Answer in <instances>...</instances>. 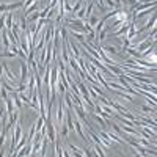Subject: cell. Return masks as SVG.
<instances>
[{"label": "cell", "instance_id": "cell-31", "mask_svg": "<svg viewBox=\"0 0 157 157\" xmlns=\"http://www.w3.org/2000/svg\"><path fill=\"white\" fill-rule=\"evenodd\" d=\"M126 2L127 0H115L113 5H116V7H123V5H126Z\"/></svg>", "mask_w": 157, "mask_h": 157}, {"label": "cell", "instance_id": "cell-22", "mask_svg": "<svg viewBox=\"0 0 157 157\" xmlns=\"http://www.w3.org/2000/svg\"><path fill=\"white\" fill-rule=\"evenodd\" d=\"M121 39H123V50H124L126 47H131V39H129L126 35L121 36Z\"/></svg>", "mask_w": 157, "mask_h": 157}, {"label": "cell", "instance_id": "cell-28", "mask_svg": "<svg viewBox=\"0 0 157 157\" xmlns=\"http://www.w3.org/2000/svg\"><path fill=\"white\" fill-rule=\"evenodd\" d=\"M0 98H2L3 101L8 98V91H7V88H0Z\"/></svg>", "mask_w": 157, "mask_h": 157}, {"label": "cell", "instance_id": "cell-15", "mask_svg": "<svg viewBox=\"0 0 157 157\" xmlns=\"http://www.w3.org/2000/svg\"><path fill=\"white\" fill-rule=\"evenodd\" d=\"M68 148L72 151V154H74V156H76V154H77V156H85V153H83L82 149H78L77 146H74V145H71V143H68Z\"/></svg>", "mask_w": 157, "mask_h": 157}, {"label": "cell", "instance_id": "cell-8", "mask_svg": "<svg viewBox=\"0 0 157 157\" xmlns=\"http://www.w3.org/2000/svg\"><path fill=\"white\" fill-rule=\"evenodd\" d=\"M24 7V2H14V3H8L7 5V11H16V10H19V8H22Z\"/></svg>", "mask_w": 157, "mask_h": 157}, {"label": "cell", "instance_id": "cell-13", "mask_svg": "<svg viewBox=\"0 0 157 157\" xmlns=\"http://www.w3.org/2000/svg\"><path fill=\"white\" fill-rule=\"evenodd\" d=\"M38 10V2H35V3H32L30 7H27L25 10H24V13H25V18L27 16H30L32 13H35V11Z\"/></svg>", "mask_w": 157, "mask_h": 157}, {"label": "cell", "instance_id": "cell-26", "mask_svg": "<svg viewBox=\"0 0 157 157\" xmlns=\"http://www.w3.org/2000/svg\"><path fill=\"white\" fill-rule=\"evenodd\" d=\"M49 5H47V7L46 8H44L43 11H41V13H39V19H46V16H47V13H49Z\"/></svg>", "mask_w": 157, "mask_h": 157}, {"label": "cell", "instance_id": "cell-9", "mask_svg": "<svg viewBox=\"0 0 157 157\" xmlns=\"http://www.w3.org/2000/svg\"><path fill=\"white\" fill-rule=\"evenodd\" d=\"M2 43H3V47L7 49V50H10L11 43H10V38H8V33H7V30H3V32H2Z\"/></svg>", "mask_w": 157, "mask_h": 157}, {"label": "cell", "instance_id": "cell-5", "mask_svg": "<svg viewBox=\"0 0 157 157\" xmlns=\"http://www.w3.org/2000/svg\"><path fill=\"white\" fill-rule=\"evenodd\" d=\"M153 43H156L154 39L151 41V38H145L143 41H142V43H138V46L135 47V49H137V52H138V54H142L143 50H146L148 47H151V44H153Z\"/></svg>", "mask_w": 157, "mask_h": 157}, {"label": "cell", "instance_id": "cell-18", "mask_svg": "<svg viewBox=\"0 0 157 157\" xmlns=\"http://www.w3.org/2000/svg\"><path fill=\"white\" fill-rule=\"evenodd\" d=\"M93 118H94V120H96V121L99 123V124H101V127H104L105 124H107V123H105V120H104V118L101 116V115H98V113H94V112H93Z\"/></svg>", "mask_w": 157, "mask_h": 157}, {"label": "cell", "instance_id": "cell-25", "mask_svg": "<svg viewBox=\"0 0 157 157\" xmlns=\"http://www.w3.org/2000/svg\"><path fill=\"white\" fill-rule=\"evenodd\" d=\"M63 7H65V14H68V13L72 11V7L68 3V0H65V2H63Z\"/></svg>", "mask_w": 157, "mask_h": 157}, {"label": "cell", "instance_id": "cell-11", "mask_svg": "<svg viewBox=\"0 0 157 157\" xmlns=\"http://www.w3.org/2000/svg\"><path fill=\"white\" fill-rule=\"evenodd\" d=\"M63 96H65V104H66V107H68V110H71V112H72V109H74V102H72V98H71V94L65 93Z\"/></svg>", "mask_w": 157, "mask_h": 157}, {"label": "cell", "instance_id": "cell-19", "mask_svg": "<svg viewBox=\"0 0 157 157\" xmlns=\"http://www.w3.org/2000/svg\"><path fill=\"white\" fill-rule=\"evenodd\" d=\"M94 151H96V154L101 156V157H104L105 153H104V146H101V145H96L94 143Z\"/></svg>", "mask_w": 157, "mask_h": 157}, {"label": "cell", "instance_id": "cell-4", "mask_svg": "<svg viewBox=\"0 0 157 157\" xmlns=\"http://www.w3.org/2000/svg\"><path fill=\"white\" fill-rule=\"evenodd\" d=\"M29 63H25V61H22L21 63V80L19 83H24L25 85V82L29 80V76H30V72H29Z\"/></svg>", "mask_w": 157, "mask_h": 157}, {"label": "cell", "instance_id": "cell-24", "mask_svg": "<svg viewBox=\"0 0 157 157\" xmlns=\"http://www.w3.org/2000/svg\"><path fill=\"white\" fill-rule=\"evenodd\" d=\"M80 7H82V2H80V0H78V2H76L74 5H72V11H71V13H72V14H76L77 11L80 10Z\"/></svg>", "mask_w": 157, "mask_h": 157}, {"label": "cell", "instance_id": "cell-2", "mask_svg": "<svg viewBox=\"0 0 157 157\" xmlns=\"http://www.w3.org/2000/svg\"><path fill=\"white\" fill-rule=\"evenodd\" d=\"M65 115H66V110H65V105H63V96L60 94L58 107H57V124L58 126H61V123L65 121Z\"/></svg>", "mask_w": 157, "mask_h": 157}, {"label": "cell", "instance_id": "cell-17", "mask_svg": "<svg viewBox=\"0 0 157 157\" xmlns=\"http://www.w3.org/2000/svg\"><path fill=\"white\" fill-rule=\"evenodd\" d=\"M88 24L90 25H91V27H96L98 24H99V18H98V16H90V18H88Z\"/></svg>", "mask_w": 157, "mask_h": 157}, {"label": "cell", "instance_id": "cell-7", "mask_svg": "<svg viewBox=\"0 0 157 157\" xmlns=\"http://www.w3.org/2000/svg\"><path fill=\"white\" fill-rule=\"evenodd\" d=\"M2 68H3V74L5 76H7V78H8V80L10 82H13V85H14V83L16 82H18V80H16V76L13 74V72H11L10 71V68H8V65L7 63H2Z\"/></svg>", "mask_w": 157, "mask_h": 157}, {"label": "cell", "instance_id": "cell-12", "mask_svg": "<svg viewBox=\"0 0 157 157\" xmlns=\"http://www.w3.org/2000/svg\"><path fill=\"white\" fill-rule=\"evenodd\" d=\"M5 104H7V115H13V99H11V96H8L7 99H5Z\"/></svg>", "mask_w": 157, "mask_h": 157}, {"label": "cell", "instance_id": "cell-29", "mask_svg": "<svg viewBox=\"0 0 157 157\" xmlns=\"http://www.w3.org/2000/svg\"><path fill=\"white\" fill-rule=\"evenodd\" d=\"M39 19V13H33L30 16H27V21H38Z\"/></svg>", "mask_w": 157, "mask_h": 157}, {"label": "cell", "instance_id": "cell-3", "mask_svg": "<svg viewBox=\"0 0 157 157\" xmlns=\"http://www.w3.org/2000/svg\"><path fill=\"white\" fill-rule=\"evenodd\" d=\"M157 5V2L154 0V2H146V3H134L132 5V11L134 13H140V11H145L148 8H154Z\"/></svg>", "mask_w": 157, "mask_h": 157}, {"label": "cell", "instance_id": "cell-10", "mask_svg": "<svg viewBox=\"0 0 157 157\" xmlns=\"http://www.w3.org/2000/svg\"><path fill=\"white\" fill-rule=\"evenodd\" d=\"M8 13V11H7ZM5 27H7V30H13V13H8L7 14V19H5Z\"/></svg>", "mask_w": 157, "mask_h": 157}, {"label": "cell", "instance_id": "cell-21", "mask_svg": "<svg viewBox=\"0 0 157 157\" xmlns=\"http://www.w3.org/2000/svg\"><path fill=\"white\" fill-rule=\"evenodd\" d=\"M19 25H21V32H25L27 30V19H25V16H22V18H21Z\"/></svg>", "mask_w": 157, "mask_h": 157}, {"label": "cell", "instance_id": "cell-32", "mask_svg": "<svg viewBox=\"0 0 157 157\" xmlns=\"http://www.w3.org/2000/svg\"><path fill=\"white\" fill-rule=\"evenodd\" d=\"M7 5L8 3H0V13H7Z\"/></svg>", "mask_w": 157, "mask_h": 157}, {"label": "cell", "instance_id": "cell-27", "mask_svg": "<svg viewBox=\"0 0 157 157\" xmlns=\"http://www.w3.org/2000/svg\"><path fill=\"white\" fill-rule=\"evenodd\" d=\"M5 19H7V14L2 13V16H0V30L5 29Z\"/></svg>", "mask_w": 157, "mask_h": 157}, {"label": "cell", "instance_id": "cell-6", "mask_svg": "<svg viewBox=\"0 0 157 157\" xmlns=\"http://www.w3.org/2000/svg\"><path fill=\"white\" fill-rule=\"evenodd\" d=\"M151 27H156V14L153 13V16L148 19V22L145 24V27L143 29H140V30H137V35H140V33H143V32H146V30H149Z\"/></svg>", "mask_w": 157, "mask_h": 157}, {"label": "cell", "instance_id": "cell-20", "mask_svg": "<svg viewBox=\"0 0 157 157\" xmlns=\"http://www.w3.org/2000/svg\"><path fill=\"white\" fill-rule=\"evenodd\" d=\"M142 110H143V112H146V113H151L153 116H156V109H154V107H149V105H143Z\"/></svg>", "mask_w": 157, "mask_h": 157}, {"label": "cell", "instance_id": "cell-14", "mask_svg": "<svg viewBox=\"0 0 157 157\" xmlns=\"http://www.w3.org/2000/svg\"><path fill=\"white\" fill-rule=\"evenodd\" d=\"M102 49H104V52H109V54H112V55H121L120 50H118L115 46H105V47H102Z\"/></svg>", "mask_w": 157, "mask_h": 157}, {"label": "cell", "instance_id": "cell-30", "mask_svg": "<svg viewBox=\"0 0 157 157\" xmlns=\"http://www.w3.org/2000/svg\"><path fill=\"white\" fill-rule=\"evenodd\" d=\"M94 2L98 3V8H99L101 11H104V0H94Z\"/></svg>", "mask_w": 157, "mask_h": 157}, {"label": "cell", "instance_id": "cell-23", "mask_svg": "<svg viewBox=\"0 0 157 157\" xmlns=\"http://www.w3.org/2000/svg\"><path fill=\"white\" fill-rule=\"evenodd\" d=\"M16 57V54L14 52H3V54H0V58H14Z\"/></svg>", "mask_w": 157, "mask_h": 157}, {"label": "cell", "instance_id": "cell-16", "mask_svg": "<svg viewBox=\"0 0 157 157\" xmlns=\"http://www.w3.org/2000/svg\"><path fill=\"white\" fill-rule=\"evenodd\" d=\"M107 137H109V140H115V142H118L120 145H124V140L123 138H120L118 135H115L113 132H110V134H107Z\"/></svg>", "mask_w": 157, "mask_h": 157}, {"label": "cell", "instance_id": "cell-1", "mask_svg": "<svg viewBox=\"0 0 157 157\" xmlns=\"http://www.w3.org/2000/svg\"><path fill=\"white\" fill-rule=\"evenodd\" d=\"M21 137H22V129H21V124L18 121L14 124V134H13V137H11V153L10 154H13V149H14L16 145H18V142L21 140Z\"/></svg>", "mask_w": 157, "mask_h": 157}]
</instances>
